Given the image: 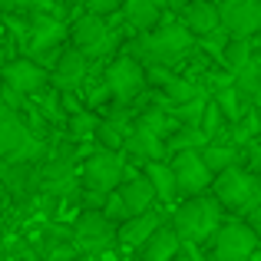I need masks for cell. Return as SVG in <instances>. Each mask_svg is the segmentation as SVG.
Masks as SVG:
<instances>
[{"mask_svg": "<svg viewBox=\"0 0 261 261\" xmlns=\"http://www.w3.org/2000/svg\"><path fill=\"white\" fill-rule=\"evenodd\" d=\"M159 93L166 96L172 106H178V102H185V99H192V96H198V93H208V89H202L198 86V80H192V76H182V73H172V76L166 80V83L159 86Z\"/></svg>", "mask_w": 261, "mask_h": 261, "instance_id": "cell-29", "label": "cell"}, {"mask_svg": "<svg viewBox=\"0 0 261 261\" xmlns=\"http://www.w3.org/2000/svg\"><path fill=\"white\" fill-rule=\"evenodd\" d=\"M208 189H212V195L218 198V205H222V208H231L235 215L251 202V198H261L258 172L245 169L242 162H235V166L215 172V175H212V185H208Z\"/></svg>", "mask_w": 261, "mask_h": 261, "instance_id": "cell-4", "label": "cell"}, {"mask_svg": "<svg viewBox=\"0 0 261 261\" xmlns=\"http://www.w3.org/2000/svg\"><path fill=\"white\" fill-rule=\"evenodd\" d=\"M172 175H175V189L178 195H198V192H208L212 185V172L202 162L198 149H182V152H172Z\"/></svg>", "mask_w": 261, "mask_h": 261, "instance_id": "cell-10", "label": "cell"}, {"mask_svg": "<svg viewBox=\"0 0 261 261\" xmlns=\"http://www.w3.org/2000/svg\"><path fill=\"white\" fill-rule=\"evenodd\" d=\"M0 185L13 202L40 192V166L30 159H0Z\"/></svg>", "mask_w": 261, "mask_h": 261, "instance_id": "cell-12", "label": "cell"}, {"mask_svg": "<svg viewBox=\"0 0 261 261\" xmlns=\"http://www.w3.org/2000/svg\"><path fill=\"white\" fill-rule=\"evenodd\" d=\"M142 175L149 178V185H152L155 198L166 205H172L178 198V189H175V175H172V166H169V159H152L142 166Z\"/></svg>", "mask_w": 261, "mask_h": 261, "instance_id": "cell-22", "label": "cell"}, {"mask_svg": "<svg viewBox=\"0 0 261 261\" xmlns=\"http://www.w3.org/2000/svg\"><path fill=\"white\" fill-rule=\"evenodd\" d=\"M119 152H122V159L133 162V166H146V162H152V159H169L166 139L149 133L146 126H136V122H133V129H129V136L122 139Z\"/></svg>", "mask_w": 261, "mask_h": 261, "instance_id": "cell-14", "label": "cell"}, {"mask_svg": "<svg viewBox=\"0 0 261 261\" xmlns=\"http://www.w3.org/2000/svg\"><path fill=\"white\" fill-rule=\"evenodd\" d=\"M222 218L225 208L218 205V198L208 195V192H198V195H185V202L172 212L169 225L175 228L182 245H208V238L215 235Z\"/></svg>", "mask_w": 261, "mask_h": 261, "instance_id": "cell-2", "label": "cell"}, {"mask_svg": "<svg viewBox=\"0 0 261 261\" xmlns=\"http://www.w3.org/2000/svg\"><path fill=\"white\" fill-rule=\"evenodd\" d=\"M83 4H86V10L99 13V17H113V13H119L122 0H83Z\"/></svg>", "mask_w": 261, "mask_h": 261, "instance_id": "cell-33", "label": "cell"}, {"mask_svg": "<svg viewBox=\"0 0 261 261\" xmlns=\"http://www.w3.org/2000/svg\"><path fill=\"white\" fill-rule=\"evenodd\" d=\"M195 50V33L182 23V20H169V13L159 20L155 27L139 33H129V40L122 43V53L136 57L142 66L149 63H185V57Z\"/></svg>", "mask_w": 261, "mask_h": 261, "instance_id": "cell-1", "label": "cell"}, {"mask_svg": "<svg viewBox=\"0 0 261 261\" xmlns=\"http://www.w3.org/2000/svg\"><path fill=\"white\" fill-rule=\"evenodd\" d=\"M73 245L86 258L106 255L116 248V222H109L99 208H80L73 222Z\"/></svg>", "mask_w": 261, "mask_h": 261, "instance_id": "cell-7", "label": "cell"}, {"mask_svg": "<svg viewBox=\"0 0 261 261\" xmlns=\"http://www.w3.org/2000/svg\"><path fill=\"white\" fill-rule=\"evenodd\" d=\"M30 10V0H0V13H23Z\"/></svg>", "mask_w": 261, "mask_h": 261, "instance_id": "cell-35", "label": "cell"}, {"mask_svg": "<svg viewBox=\"0 0 261 261\" xmlns=\"http://www.w3.org/2000/svg\"><path fill=\"white\" fill-rule=\"evenodd\" d=\"M255 46H258V33L255 37H228L225 46H222V53H218V60H222V66L228 73H235L255 57Z\"/></svg>", "mask_w": 261, "mask_h": 261, "instance_id": "cell-24", "label": "cell"}, {"mask_svg": "<svg viewBox=\"0 0 261 261\" xmlns=\"http://www.w3.org/2000/svg\"><path fill=\"white\" fill-rule=\"evenodd\" d=\"M17 113H20V119H23V126L30 129V136H37V139H46V129H50V122L43 119V113L37 109V102H33L30 96L23 99V106H20Z\"/></svg>", "mask_w": 261, "mask_h": 261, "instance_id": "cell-31", "label": "cell"}, {"mask_svg": "<svg viewBox=\"0 0 261 261\" xmlns=\"http://www.w3.org/2000/svg\"><path fill=\"white\" fill-rule=\"evenodd\" d=\"M116 192H119L122 205L129 208V215H136V212L155 205V192H152V185H149V178L142 175V172H122Z\"/></svg>", "mask_w": 261, "mask_h": 261, "instance_id": "cell-19", "label": "cell"}, {"mask_svg": "<svg viewBox=\"0 0 261 261\" xmlns=\"http://www.w3.org/2000/svg\"><path fill=\"white\" fill-rule=\"evenodd\" d=\"M46 155V139L30 136L17 109L0 102V159H30L40 162Z\"/></svg>", "mask_w": 261, "mask_h": 261, "instance_id": "cell-5", "label": "cell"}, {"mask_svg": "<svg viewBox=\"0 0 261 261\" xmlns=\"http://www.w3.org/2000/svg\"><path fill=\"white\" fill-rule=\"evenodd\" d=\"M208 242H212L208 255L215 261H245V258L258 255V231L238 215L228 218V222L222 218V225L215 228V235Z\"/></svg>", "mask_w": 261, "mask_h": 261, "instance_id": "cell-6", "label": "cell"}, {"mask_svg": "<svg viewBox=\"0 0 261 261\" xmlns=\"http://www.w3.org/2000/svg\"><path fill=\"white\" fill-rule=\"evenodd\" d=\"M212 99H215V106H218V113L225 116V122H235L238 116L245 113L248 106H255V102H248L242 93H238L231 83H225V86H218V89H212Z\"/></svg>", "mask_w": 261, "mask_h": 261, "instance_id": "cell-27", "label": "cell"}, {"mask_svg": "<svg viewBox=\"0 0 261 261\" xmlns=\"http://www.w3.org/2000/svg\"><path fill=\"white\" fill-rule=\"evenodd\" d=\"M7 205H10V195H7V192H4V185H0V218H4Z\"/></svg>", "mask_w": 261, "mask_h": 261, "instance_id": "cell-36", "label": "cell"}, {"mask_svg": "<svg viewBox=\"0 0 261 261\" xmlns=\"http://www.w3.org/2000/svg\"><path fill=\"white\" fill-rule=\"evenodd\" d=\"M23 99H27V96L20 93V89L7 86L4 80H0V102H4V106H10V109H20V106H23Z\"/></svg>", "mask_w": 261, "mask_h": 261, "instance_id": "cell-34", "label": "cell"}, {"mask_svg": "<svg viewBox=\"0 0 261 261\" xmlns=\"http://www.w3.org/2000/svg\"><path fill=\"white\" fill-rule=\"evenodd\" d=\"M102 83L109 89V102L133 106L142 96V89H146V70H142V63L136 57L122 53V57H116L113 63L106 66V80H102Z\"/></svg>", "mask_w": 261, "mask_h": 261, "instance_id": "cell-8", "label": "cell"}, {"mask_svg": "<svg viewBox=\"0 0 261 261\" xmlns=\"http://www.w3.org/2000/svg\"><path fill=\"white\" fill-rule=\"evenodd\" d=\"M0 80H4L7 86L20 89L23 96H33L50 83V70L40 66L37 60H30V57H13L0 66Z\"/></svg>", "mask_w": 261, "mask_h": 261, "instance_id": "cell-13", "label": "cell"}, {"mask_svg": "<svg viewBox=\"0 0 261 261\" xmlns=\"http://www.w3.org/2000/svg\"><path fill=\"white\" fill-rule=\"evenodd\" d=\"M0 258H7V235L0 231Z\"/></svg>", "mask_w": 261, "mask_h": 261, "instance_id": "cell-37", "label": "cell"}, {"mask_svg": "<svg viewBox=\"0 0 261 261\" xmlns=\"http://www.w3.org/2000/svg\"><path fill=\"white\" fill-rule=\"evenodd\" d=\"M178 20H182L195 37H205L208 30L222 27L218 23V4L215 0H189V4L178 10Z\"/></svg>", "mask_w": 261, "mask_h": 261, "instance_id": "cell-21", "label": "cell"}, {"mask_svg": "<svg viewBox=\"0 0 261 261\" xmlns=\"http://www.w3.org/2000/svg\"><path fill=\"white\" fill-rule=\"evenodd\" d=\"M198 155H202V162L208 166L212 175L222 172V169H228V166H235V162H242V149L231 146V142H225V139H208L202 149H198Z\"/></svg>", "mask_w": 261, "mask_h": 261, "instance_id": "cell-23", "label": "cell"}, {"mask_svg": "<svg viewBox=\"0 0 261 261\" xmlns=\"http://www.w3.org/2000/svg\"><path fill=\"white\" fill-rule=\"evenodd\" d=\"M218 23L228 37H255L261 30V0H218Z\"/></svg>", "mask_w": 261, "mask_h": 261, "instance_id": "cell-11", "label": "cell"}, {"mask_svg": "<svg viewBox=\"0 0 261 261\" xmlns=\"http://www.w3.org/2000/svg\"><path fill=\"white\" fill-rule=\"evenodd\" d=\"M231 86H235L248 102L258 106V96H261V63H258V57H251L242 70L231 73Z\"/></svg>", "mask_w": 261, "mask_h": 261, "instance_id": "cell-26", "label": "cell"}, {"mask_svg": "<svg viewBox=\"0 0 261 261\" xmlns=\"http://www.w3.org/2000/svg\"><path fill=\"white\" fill-rule=\"evenodd\" d=\"M89 76V60L76 46H63L57 63L50 66V86L53 89H83Z\"/></svg>", "mask_w": 261, "mask_h": 261, "instance_id": "cell-15", "label": "cell"}, {"mask_svg": "<svg viewBox=\"0 0 261 261\" xmlns=\"http://www.w3.org/2000/svg\"><path fill=\"white\" fill-rule=\"evenodd\" d=\"M159 222H166V212L152 208V205L142 208V212H136V215H129V218H122V222L116 225V245H122L126 251L139 248V245L149 238V231H152Z\"/></svg>", "mask_w": 261, "mask_h": 261, "instance_id": "cell-16", "label": "cell"}, {"mask_svg": "<svg viewBox=\"0 0 261 261\" xmlns=\"http://www.w3.org/2000/svg\"><path fill=\"white\" fill-rule=\"evenodd\" d=\"M178 235H175V228L169 225V218L166 222H159L152 231H149V238L139 245V258L142 261H166V258H175L178 255Z\"/></svg>", "mask_w": 261, "mask_h": 261, "instance_id": "cell-20", "label": "cell"}, {"mask_svg": "<svg viewBox=\"0 0 261 261\" xmlns=\"http://www.w3.org/2000/svg\"><path fill=\"white\" fill-rule=\"evenodd\" d=\"M122 30L126 33H139V30H149L155 27L162 17L169 13L166 0H122Z\"/></svg>", "mask_w": 261, "mask_h": 261, "instance_id": "cell-18", "label": "cell"}, {"mask_svg": "<svg viewBox=\"0 0 261 261\" xmlns=\"http://www.w3.org/2000/svg\"><path fill=\"white\" fill-rule=\"evenodd\" d=\"M133 122H136V126H146L149 133L162 136V139H166V136H169V133H172V129L178 126V119H175L172 113H169V109H162L159 102H152V106L139 109V113L133 116Z\"/></svg>", "mask_w": 261, "mask_h": 261, "instance_id": "cell-25", "label": "cell"}, {"mask_svg": "<svg viewBox=\"0 0 261 261\" xmlns=\"http://www.w3.org/2000/svg\"><path fill=\"white\" fill-rule=\"evenodd\" d=\"M122 172H126V159H122L119 149H93L83 162V172H80V185L86 189H99V192H109L119 185Z\"/></svg>", "mask_w": 261, "mask_h": 261, "instance_id": "cell-9", "label": "cell"}, {"mask_svg": "<svg viewBox=\"0 0 261 261\" xmlns=\"http://www.w3.org/2000/svg\"><path fill=\"white\" fill-rule=\"evenodd\" d=\"M122 33L113 30L109 17H99V13L86 10V13H80V17L73 20V27L66 30V37L73 40V46H76L86 60H106L109 53L122 43Z\"/></svg>", "mask_w": 261, "mask_h": 261, "instance_id": "cell-3", "label": "cell"}, {"mask_svg": "<svg viewBox=\"0 0 261 261\" xmlns=\"http://www.w3.org/2000/svg\"><path fill=\"white\" fill-rule=\"evenodd\" d=\"M129 129H133V106L109 102L106 116H99L93 136L99 139V146H106V149H122V139L129 136Z\"/></svg>", "mask_w": 261, "mask_h": 261, "instance_id": "cell-17", "label": "cell"}, {"mask_svg": "<svg viewBox=\"0 0 261 261\" xmlns=\"http://www.w3.org/2000/svg\"><path fill=\"white\" fill-rule=\"evenodd\" d=\"M96 122H99V113H96V109H86V106H83V109H76V113H70V116H66V122H63L66 139H73V142L93 139Z\"/></svg>", "mask_w": 261, "mask_h": 261, "instance_id": "cell-28", "label": "cell"}, {"mask_svg": "<svg viewBox=\"0 0 261 261\" xmlns=\"http://www.w3.org/2000/svg\"><path fill=\"white\" fill-rule=\"evenodd\" d=\"M198 129H202L208 139H218V136H222V129H225V116L218 113V106H215V99H212V93H208V99H205L202 116H198Z\"/></svg>", "mask_w": 261, "mask_h": 261, "instance_id": "cell-32", "label": "cell"}, {"mask_svg": "<svg viewBox=\"0 0 261 261\" xmlns=\"http://www.w3.org/2000/svg\"><path fill=\"white\" fill-rule=\"evenodd\" d=\"M30 99L37 102V109L43 113V119L50 122V126H63L66 122V113H63V106H60V89H53L50 83H46L40 93H33Z\"/></svg>", "mask_w": 261, "mask_h": 261, "instance_id": "cell-30", "label": "cell"}]
</instances>
